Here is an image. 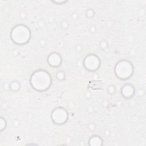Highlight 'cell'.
I'll return each mask as SVG.
<instances>
[{
    "label": "cell",
    "instance_id": "cell-1",
    "mask_svg": "<svg viewBox=\"0 0 146 146\" xmlns=\"http://www.w3.org/2000/svg\"><path fill=\"white\" fill-rule=\"evenodd\" d=\"M50 78L46 72L39 71L31 76V83L34 88L40 90L46 89L50 85Z\"/></svg>",
    "mask_w": 146,
    "mask_h": 146
},
{
    "label": "cell",
    "instance_id": "cell-2",
    "mask_svg": "<svg viewBox=\"0 0 146 146\" xmlns=\"http://www.w3.org/2000/svg\"><path fill=\"white\" fill-rule=\"evenodd\" d=\"M118 67L116 68L117 70V74L118 76L121 78H125V77H128L129 75L131 73L132 68L131 65L127 62H123L117 64Z\"/></svg>",
    "mask_w": 146,
    "mask_h": 146
},
{
    "label": "cell",
    "instance_id": "cell-3",
    "mask_svg": "<svg viewBox=\"0 0 146 146\" xmlns=\"http://www.w3.org/2000/svg\"><path fill=\"white\" fill-rule=\"evenodd\" d=\"M63 110V109H62ZM59 108V113L60 115H58L57 112L54 111L53 115V119L54 121H55L57 123H59V117H60V123L64 122L65 120L67 119V113L65 112L64 110H62Z\"/></svg>",
    "mask_w": 146,
    "mask_h": 146
}]
</instances>
